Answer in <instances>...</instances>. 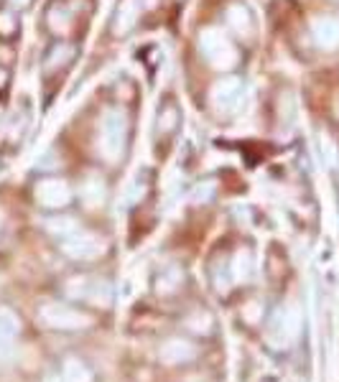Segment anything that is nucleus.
<instances>
[{"mask_svg":"<svg viewBox=\"0 0 339 382\" xmlns=\"http://www.w3.org/2000/svg\"><path fill=\"white\" fill-rule=\"evenodd\" d=\"M128 140V122L120 110H108L102 115L100 138H97V151L105 160H117L125 151Z\"/></svg>","mask_w":339,"mask_h":382,"instance_id":"nucleus-1","label":"nucleus"},{"mask_svg":"<svg viewBox=\"0 0 339 382\" xmlns=\"http://www.w3.org/2000/svg\"><path fill=\"white\" fill-rule=\"evenodd\" d=\"M199 49L204 59L215 69H232L238 64L240 53L238 46L232 44L230 36L222 28H204L199 33Z\"/></svg>","mask_w":339,"mask_h":382,"instance_id":"nucleus-2","label":"nucleus"},{"mask_svg":"<svg viewBox=\"0 0 339 382\" xmlns=\"http://www.w3.org/2000/svg\"><path fill=\"white\" fill-rule=\"evenodd\" d=\"M62 250L74 260H94L105 252V240L92 235V232L77 229V232H72V235L64 237Z\"/></svg>","mask_w":339,"mask_h":382,"instance_id":"nucleus-3","label":"nucleus"},{"mask_svg":"<svg viewBox=\"0 0 339 382\" xmlns=\"http://www.w3.org/2000/svg\"><path fill=\"white\" fill-rule=\"evenodd\" d=\"M39 319L51 329H87L92 319L82 311H74L69 306L49 304L39 311Z\"/></svg>","mask_w":339,"mask_h":382,"instance_id":"nucleus-4","label":"nucleus"},{"mask_svg":"<svg viewBox=\"0 0 339 382\" xmlns=\"http://www.w3.org/2000/svg\"><path fill=\"white\" fill-rule=\"evenodd\" d=\"M242 94H245V84L238 76H224L215 84L212 90V102L222 115H232L238 113L240 105H242Z\"/></svg>","mask_w":339,"mask_h":382,"instance_id":"nucleus-5","label":"nucleus"},{"mask_svg":"<svg viewBox=\"0 0 339 382\" xmlns=\"http://www.w3.org/2000/svg\"><path fill=\"white\" fill-rule=\"evenodd\" d=\"M69 199H72V189L62 178H44V181L36 186V201H39L41 206L62 209V206L69 204Z\"/></svg>","mask_w":339,"mask_h":382,"instance_id":"nucleus-6","label":"nucleus"},{"mask_svg":"<svg viewBox=\"0 0 339 382\" xmlns=\"http://www.w3.org/2000/svg\"><path fill=\"white\" fill-rule=\"evenodd\" d=\"M67 293L72 298H90L94 304H110V285L105 281H90V278H74L67 285Z\"/></svg>","mask_w":339,"mask_h":382,"instance_id":"nucleus-7","label":"nucleus"},{"mask_svg":"<svg viewBox=\"0 0 339 382\" xmlns=\"http://www.w3.org/2000/svg\"><path fill=\"white\" fill-rule=\"evenodd\" d=\"M311 36H314L316 46H322L326 51L337 49L339 46V21L337 18H329V15L316 18L314 26H311Z\"/></svg>","mask_w":339,"mask_h":382,"instance_id":"nucleus-8","label":"nucleus"},{"mask_svg":"<svg viewBox=\"0 0 339 382\" xmlns=\"http://www.w3.org/2000/svg\"><path fill=\"white\" fill-rule=\"evenodd\" d=\"M158 357L166 365H181V362H189L194 357V347L189 342H184V339H171V342H166L161 347Z\"/></svg>","mask_w":339,"mask_h":382,"instance_id":"nucleus-9","label":"nucleus"},{"mask_svg":"<svg viewBox=\"0 0 339 382\" xmlns=\"http://www.w3.org/2000/svg\"><path fill=\"white\" fill-rule=\"evenodd\" d=\"M227 23L238 31L240 36L247 38L253 33V15H250V10L242 3H230L227 6Z\"/></svg>","mask_w":339,"mask_h":382,"instance_id":"nucleus-10","label":"nucleus"},{"mask_svg":"<svg viewBox=\"0 0 339 382\" xmlns=\"http://www.w3.org/2000/svg\"><path fill=\"white\" fill-rule=\"evenodd\" d=\"M140 15V3L138 0H123L117 6V13H115V33H128V31L135 26Z\"/></svg>","mask_w":339,"mask_h":382,"instance_id":"nucleus-11","label":"nucleus"},{"mask_svg":"<svg viewBox=\"0 0 339 382\" xmlns=\"http://www.w3.org/2000/svg\"><path fill=\"white\" fill-rule=\"evenodd\" d=\"M276 329H278V334H281L278 344H288V342H291L293 336H296V331H299V308H296V306L286 308V311L278 316Z\"/></svg>","mask_w":339,"mask_h":382,"instance_id":"nucleus-12","label":"nucleus"},{"mask_svg":"<svg viewBox=\"0 0 339 382\" xmlns=\"http://www.w3.org/2000/svg\"><path fill=\"white\" fill-rule=\"evenodd\" d=\"M79 197H82V201H85L87 206H100L102 199H105V183H102V178H97V176H90V178L82 183Z\"/></svg>","mask_w":339,"mask_h":382,"instance_id":"nucleus-13","label":"nucleus"},{"mask_svg":"<svg viewBox=\"0 0 339 382\" xmlns=\"http://www.w3.org/2000/svg\"><path fill=\"white\" fill-rule=\"evenodd\" d=\"M47 21H49V26L56 31V33H64V31L69 28L72 26V13H69V8L67 6H51L49 8V13H47Z\"/></svg>","mask_w":339,"mask_h":382,"instance_id":"nucleus-14","label":"nucleus"},{"mask_svg":"<svg viewBox=\"0 0 339 382\" xmlns=\"http://www.w3.org/2000/svg\"><path fill=\"white\" fill-rule=\"evenodd\" d=\"M72 56H74V46L64 44V41H59V44L51 46V51L47 53V69H54L59 67V64H67V61H72Z\"/></svg>","mask_w":339,"mask_h":382,"instance_id":"nucleus-15","label":"nucleus"},{"mask_svg":"<svg viewBox=\"0 0 339 382\" xmlns=\"http://www.w3.org/2000/svg\"><path fill=\"white\" fill-rule=\"evenodd\" d=\"M64 382H92V374H90V369L82 362L69 359L64 365Z\"/></svg>","mask_w":339,"mask_h":382,"instance_id":"nucleus-16","label":"nucleus"},{"mask_svg":"<svg viewBox=\"0 0 339 382\" xmlns=\"http://www.w3.org/2000/svg\"><path fill=\"white\" fill-rule=\"evenodd\" d=\"M176 122H179V110L174 105H163L158 110V133L169 135L171 130L176 128Z\"/></svg>","mask_w":339,"mask_h":382,"instance_id":"nucleus-17","label":"nucleus"},{"mask_svg":"<svg viewBox=\"0 0 339 382\" xmlns=\"http://www.w3.org/2000/svg\"><path fill=\"white\" fill-rule=\"evenodd\" d=\"M18 319L13 316V313L8 311V308H0V334L8 336V339H13V334L18 331Z\"/></svg>","mask_w":339,"mask_h":382,"instance_id":"nucleus-18","label":"nucleus"},{"mask_svg":"<svg viewBox=\"0 0 339 382\" xmlns=\"http://www.w3.org/2000/svg\"><path fill=\"white\" fill-rule=\"evenodd\" d=\"M47 227L51 229V232H56V235H62V237H67V235H72V232H77V224H74V219H49L47 222Z\"/></svg>","mask_w":339,"mask_h":382,"instance_id":"nucleus-19","label":"nucleus"},{"mask_svg":"<svg viewBox=\"0 0 339 382\" xmlns=\"http://www.w3.org/2000/svg\"><path fill=\"white\" fill-rule=\"evenodd\" d=\"M232 273L235 278H250V255L247 252H238L235 255V265H232Z\"/></svg>","mask_w":339,"mask_h":382,"instance_id":"nucleus-20","label":"nucleus"},{"mask_svg":"<svg viewBox=\"0 0 339 382\" xmlns=\"http://www.w3.org/2000/svg\"><path fill=\"white\" fill-rule=\"evenodd\" d=\"M18 23L13 21V13L10 10H3L0 13V33H6V36H10V33H16Z\"/></svg>","mask_w":339,"mask_h":382,"instance_id":"nucleus-21","label":"nucleus"},{"mask_svg":"<svg viewBox=\"0 0 339 382\" xmlns=\"http://www.w3.org/2000/svg\"><path fill=\"white\" fill-rule=\"evenodd\" d=\"M28 3H31V0H10V8H18V10H24Z\"/></svg>","mask_w":339,"mask_h":382,"instance_id":"nucleus-22","label":"nucleus"},{"mask_svg":"<svg viewBox=\"0 0 339 382\" xmlns=\"http://www.w3.org/2000/svg\"><path fill=\"white\" fill-rule=\"evenodd\" d=\"M3 79H6V74H3V72H0V84H3Z\"/></svg>","mask_w":339,"mask_h":382,"instance_id":"nucleus-23","label":"nucleus"}]
</instances>
